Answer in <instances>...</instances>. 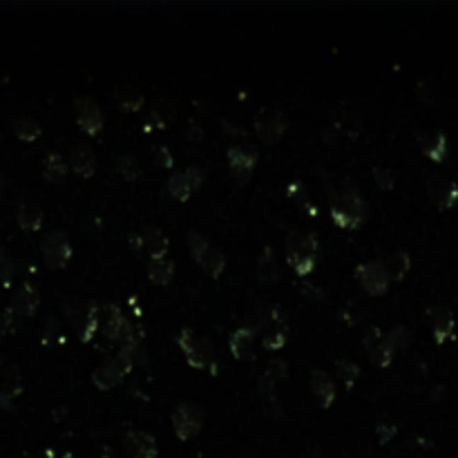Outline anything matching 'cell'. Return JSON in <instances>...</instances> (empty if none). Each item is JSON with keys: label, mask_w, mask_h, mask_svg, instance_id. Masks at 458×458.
I'll return each mask as SVG.
<instances>
[{"label": "cell", "mask_w": 458, "mask_h": 458, "mask_svg": "<svg viewBox=\"0 0 458 458\" xmlns=\"http://www.w3.org/2000/svg\"><path fill=\"white\" fill-rule=\"evenodd\" d=\"M40 307V293L32 282H25L23 286H18V291L13 293L11 299V311L21 318H34L36 311Z\"/></svg>", "instance_id": "ffe728a7"}, {"label": "cell", "mask_w": 458, "mask_h": 458, "mask_svg": "<svg viewBox=\"0 0 458 458\" xmlns=\"http://www.w3.org/2000/svg\"><path fill=\"white\" fill-rule=\"evenodd\" d=\"M427 316H429V324H432V331H434V340L436 345H445V342L454 340L456 333V320H454V313L450 307L445 304H432L427 309Z\"/></svg>", "instance_id": "4fadbf2b"}, {"label": "cell", "mask_w": 458, "mask_h": 458, "mask_svg": "<svg viewBox=\"0 0 458 458\" xmlns=\"http://www.w3.org/2000/svg\"><path fill=\"white\" fill-rule=\"evenodd\" d=\"M311 394H313V400H316V405L320 409H328L336 403V396H338L336 382L324 369L311 371Z\"/></svg>", "instance_id": "d6986e66"}, {"label": "cell", "mask_w": 458, "mask_h": 458, "mask_svg": "<svg viewBox=\"0 0 458 458\" xmlns=\"http://www.w3.org/2000/svg\"><path fill=\"white\" fill-rule=\"evenodd\" d=\"M299 286H302V293H304V295H309V297H313V299H322V302L326 299V295H324L320 289H316L313 284H299Z\"/></svg>", "instance_id": "f907efd6"}, {"label": "cell", "mask_w": 458, "mask_h": 458, "mask_svg": "<svg viewBox=\"0 0 458 458\" xmlns=\"http://www.w3.org/2000/svg\"><path fill=\"white\" fill-rule=\"evenodd\" d=\"M127 374H130V369H127L119 357H108L105 362H101L92 371V382L96 384V389L110 391L117 387V384H121Z\"/></svg>", "instance_id": "5bb4252c"}, {"label": "cell", "mask_w": 458, "mask_h": 458, "mask_svg": "<svg viewBox=\"0 0 458 458\" xmlns=\"http://www.w3.org/2000/svg\"><path fill=\"white\" fill-rule=\"evenodd\" d=\"M69 166L71 170L83 177V179H90L94 173H96V156H94V150L88 146V143H74L69 150Z\"/></svg>", "instance_id": "44dd1931"}, {"label": "cell", "mask_w": 458, "mask_h": 458, "mask_svg": "<svg viewBox=\"0 0 458 458\" xmlns=\"http://www.w3.org/2000/svg\"><path fill=\"white\" fill-rule=\"evenodd\" d=\"M103 324V304L101 302H88L85 304V318H83V324L79 328V338L81 342H92V338L96 336V331L101 328Z\"/></svg>", "instance_id": "cb8c5ba5"}, {"label": "cell", "mask_w": 458, "mask_h": 458, "mask_svg": "<svg viewBox=\"0 0 458 458\" xmlns=\"http://www.w3.org/2000/svg\"><path fill=\"white\" fill-rule=\"evenodd\" d=\"M427 195L440 210H450L458 204V183L447 181L442 175H429Z\"/></svg>", "instance_id": "9a60e30c"}, {"label": "cell", "mask_w": 458, "mask_h": 458, "mask_svg": "<svg viewBox=\"0 0 458 458\" xmlns=\"http://www.w3.org/2000/svg\"><path fill=\"white\" fill-rule=\"evenodd\" d=\"M336 371H338V378L345 384V389L351 391L353 384L357 382V376H360V365L353 362V360H347V357H340L336 362Z\"/></svg>", "instance_id": "e575fe53"}, {"label": "cell", "mask_w": 458, "mask_h": 458, "mask_svg": "<svg viewBox=\"0 0 458 458\" xmlns=\"http://www.w3.org/2000/svg\"><path fill=\"white\" fill-rule=\"evenodd\" d=\"M280 277H282V273H280L277 257H275L273 248L266 246L260 253V260H257V280L268 286V284H275Z\"/></svg>", "instance_id": "4316f807"}, {"label": "cell", "mask_w": 458, "mask_h": 458, "mask_svg": "<svg viewBox=\"0 0 458 458\" xmlns=\"http://www.w3.org/2000/svg\"><path fill=\"white\" fill-rule=\"evenodd\" d=\"M141 237H143V251L150 253V260H161V257L168 255V237L161 228L143 226Z\"/></svg>", "instance_id": "603a6c76"}, {"label": "cell", "mask_w": 458, "mask_h": 458, "mask_svg": "<svg viewBox=\"0 0 458 458\" xmlns=\"http://www.w3.org/2000/svg\"><path fill=\"white\" fill-rule=\"evenodd\" d=\"M152 154H154V164L159 166V168H166V170L175 168V154L170 152L168 146H156L152 150Z\"/></svg>", "instance_id": "7bdbcfd3"}, {"label": "cell", "mask_w": 458, "mask_h": 458, "mask_svg": "<svg viewBox=\"0 0 458 458\" xmlns=\"http://www.w3.org/2000/svg\"><path fill=\"white\" fill-rule=\"evenodd\" d=\"M257 326L255 324H244L235 328L228 338V349H231L235 360H255V338H257Z\"/></svg>", "instance_id": "e0dca14e"}, {"label": "cell", "mask_w": 458, "mask_h": 458, "mask_svg": "<svg viewBox=\"0 0 458 458\" xmlns=\"http://www.w3.org/2000/svg\"><path fill=\"white\" fill-rule=\"evenodd\" d=\"M127 241H130V248L139 255L143 251V237H141V231H134L130 233V237H127Z\"/></svg>", "instance_id": "816d5d0a"}, {"label": "cell", "mask_w": 458, "mask_h": 458, "mask_svg": "<svg viewBox=\"0 0 458 458\" xmlns=\"http://www.w3.org/2000/svg\"><path fill=\"white\" fill-rule=\"evenodd\" d=\"M185 241H188V248L193 260L204 268V273L210 275L212 280H219L226 270V255L219 246L210 244V241L199 233V231H188L185 235Z\"/></svg>", "instance_id": "3957f363"}, {"label": "cell", "mask_w": 458, "mask_h": 458, "mask_svg": "<svg viewBox=\"0 0 458 458\" xmlns=\"http://www.w3.org/2000/svg\"><path fill=\"white\" fill-rule=\"evenodd\" d=\"M384 340L389 342V347L394 351H405L411 345V331L405 324H394L387 333H384Z\"/></svg>", "instance_id": "d590c367"}, {"label": "cell", "mask_w": 458, "mask_h": 458, "mask_svg": "<svg viewBox=\"0 0 458 458\" xmlns=\"http://www.w3.org/2000/svg\"><path fill=\"white\" fill-rule=\"evenodd\" d=\"M23 394V374H21V367L7 362L0 371V396L16 400Z\"/></svg>", "instance_id": "d4e9b609"}, {"label": "cell", "mask_w": 458, "mask_h": 458, "mask_svg": "<svg viewBox=\"0 0 458 458\" xmlns=\"http://www.w3.org/2000/svg\"><path fill=\"white\" fill-rule=\"evenodd\" d=\"M416 92L418 96L423 98V101H434L436 98V81L434 79H429V76H423L418 79V85H416Z\"/></svg>", "instance_id": "ee69618b"}, {"label": "cell", "mask_w": 458, "mask_h": 458, "mask_svg": "<svg viewBox=\"0 0 458 458\" xmlns=\"http://www.w3.org/2000/svg\"><path fill=\"white\" fill-rule=\"evenodd\" d=\"M328 210H331V222L340 231H357L369 219L365 197L351 181H342L336 190L328 193Z\"/></svg>", "instance_id": "6da1fadb"}, {"label": "cell", "mask_w": 458, "mask_h": 458, "mask_svg": "<svg viewBox=\"0 0 458 458\" xmlns=\"http://www.w3.org/2000/svg\"><path fill=\"white\" fill-rule=\"evenodd\" d=\"M148 280L156 286H168L175 277V262L168 260V257H161V260H150L148 262Z\"/></svg>", "instance_id": "83f0119b"}, {"label": "cell", "mask_w": 458, "mask_h": 458, "mask_svg": "<svg viewBox=\"0 0 458 458\" xmlns=\"http://www.w3.org/2000/svg\"><path fill=\"white\" fill-rule=\"evenodd\" d=\"M16 331V313L9 307L0 311V336H7Z\"/></svg>", "instance_id": "f6af8a7d"}, {"label": "cell", "mask_w": 458, "mask_h": 458, "mask_svg": "<svg viewBox=\"0 0 458 458\" xmlns=\"http://www.w3.org/2000/svg\"><path fill=\"white\" fill-rule=\"evenodd\" d=\"M7 188V179H5V175L0 173V190H5Z\"/></svg>", "instance_id": "db71d44e"}, {"label": "cell", "mask_w": 458, "mask_h": 458, "mask_svg": "<svg viewBox=\"0 0 458 458\" xmlns=\"http://www.w3.org/2000/svg\"><path fill=\"white\" fill-rule=\"evenodd\" d=\"M61 307H63V313H65L67 322L79 331L81 324H83V318H85V307L79 302V299H74V297H63V304Z\"/></svg>", "instance_id": "74e56055"}, {"label": "cell", "mask_w": 458, "mask_h": 458, "mask_svg": "<svg viewBox=\"0 0 458 458\" xmlns=\"http://www.w3.org/2000/svg\"><path fill=\"white\" fill-rule=\"evenodd\" d=\"M183 173L188 175L190 183L195 185V190H197V188H202L204 181H206V170H204L202 166H190V168H185Z\"/></svg>", "instance_id": "bcb514c9"}, {"label": "cell", "mask_w": 458, "mask_h": 458, "mask_svg": "<svg viewBox=\"0 0 458 458\" xmlns=\"http://www.w3.org/2000/svg\"><path fill=\"white\" fill-rule=\"evenodd\" d=\"M374 179L380 190H391L396 185V177L387 166H374Z\"/></svg>", "instance_id": "b9f144b4"}, {"label": "cell", "mask_w": 458, "mask_h": 458, "mask_svg": "<svg viewBox=\"0 0 458 458\" xmlns=\"http://www.w3.org/2000/svg\"><path fill=\"white\" fill-rule=\"evenodd\" d=\"M175 119V108H173V103H168V101H159V103H154V108L150 110V114H148V119H146V127L143 130L146 132H150V130H154V127H168V123Z\"/></svg>", "instance_id": "1f68e13d"}, {"label": "cell", "mask_w": 458, "mask_h": 458, "mask_svg": "<svg viewBox=\"0 0 458 458\" xmlns=\"http://www.w3.org/2000/svg\"><path fill=\"white\" fill-rule=\"evenodd\" d=\"M355 280L362 286L365 293L374 295V297H380L389 291V275H387V270H384L382 260L362 262L355 268Z\"/></svg>", "instance_id": "9c48e42d"}, {"label": "cell", "mask_w": 458, "mask_h": 458, "mask_svg": "<svg viewBox=\"0 0 458 458\" xmlns=\"http://www.w3.org/2000/svg\"><path fill=\"white\" fill-rule=\"evenodd\" d=\"M362 347H365L367 355L371 357V362H374L376 367L384 369V367H389L394 362L396 351L389 347V342L384 340V336H382V331H380L378 326L367 328L365 340H362Z\"/></svg>", "instance_id": "7c38bea8"}, {"label": "cell", "mask_w": 458, "mask_h": 458, "mask_svg": "<svg viewBox=\"0 0 458 458\" xmlns=\"http://www.w3.org/2000/svg\"><path fill=\"white\" fill-rule=\"evenodd\" d=\"M54 336H56V316H50L45 328H42V333H40V342H42V345H50V342L54 340Z\"/></svg>", "instance_id": "7dc6e473"}, {"label": "cell", "mask_w": 458, "mask_h": 458, "mask_svg": "<svg viewBox=\"0 0 458 458\" xmlns=\"http://www.w3.org/2000/svg\"><path fill=\"white\" fill-rule=\"evenodd\" d=\"M286 195H289L293 202L299 206V210L309 212V217H318V208H316V204L311 202L309 190H307V185L302 183V179H291L289 183H286Z\"/></svg>", "instance_id": "4dcf8cb0"}, {"label": "cell", "mask_w": 458, "mask_h": 458, "mask_svg": "<svg viewBox=\"0 0 458 458\" xmlns=\"http://www.w3.org/2000/svg\"><path fill=\"white\" fill-rule=\"evenodd\" d=\"M117 170L121 173V177L127 179V181H137L143 175L141 161L137 159L134 154H121V156H117Z\"/></svg>", "instance_id": "8d00e7d4"}, {"label": "cell", "mask_w": 458, "mask_h": 458, "mask_svg": "<svg viewBox=\"0 0 458 458\" xmlns=\"http://www.w3.org/2000/svg\"><path fill=\"white\" fill-rule=\"evenodd\" d=\"M382 264H384V270H387V275H389V282L391 280L400 282V280H405V275L411 268V255L407 251H396Z\"/></svg>", "instance_id": "f546056e"}, {"label": "cell", "mask_w": 458, "mask_h": 458, "mask_svg": "<svg viewBox=\"0 0 458 458\" xmlns=\"http://www.w3.org/2000/svg\"><path fill=\"white\" fill-rule=\"evenodd\" d=\"M257 148L248 141H237L231 143L226 150V159H228V170L231 175L239 181V183H246L253 175V170L257 166Z\"/></svg>", "instance_id": "8992f818"}, {"label": "cell", "mask_w": 458, "mask_h": 458, "mask_svg": "<svg viewBox=\"0 0 458 458\" xmlns=\"http://www.w3.org/2000/svg\"><path fill=\"white\" fill-rule=\"evenodd\" d=\"M11 127H13V134H16V139L25 141V143H34L42 134V125L32 117H18L16 121H13Z\"/></svg>", "instance_id": "836d02e7"}, {"label": "cell", "mask_w": 458, "mask_h": 458, "mask_svg": "<svg viewBox=\"0 0 458 458\" xmlns=\"http://www.w3.org/2000/svg\"><path fill=\"white\" fill-rule=\"evenodd\" d=\"M416 143H418L420 152L427 156V159H432L436 164L447 159V152H450L447 137L442 134L440 130H418L416 132Z\"/></svg>", "instance_id": "ac0fdd59"}, {"label": "cell", "mask_w": 458, "mask_h": 458, "mask_svg": "<svg viewBox=\"0 0 458 458\" xmlns=\"http://www.w3.org/2000/svg\"><path fill=\"white\" fill-rule=\"evenodd\" d=\"M7 262H9V257H7V253H5V248H3V246H0V268H3V266H5Z\"/></svg>", "instance_id": "f5cc1de1"}, {"label": "cell", "mask_w": 458, "mask_h": 458, "mask_svg": "<svg viewBox=\"0 0 458 458\" xmlns=\"http://www.w3.org/2000/svg\"><path fill=\"white\" fill-rule=\"evenodd\" d=\"M284 251L286 262L295 270L297 277H307L318 268L322 246L320 239L313 231H302V228H289L284 235Z\"/></svg>", "instance_id": "7a4b0ae2"}, {"label": "cell", "mask_w": 458, "mask_h": 458, "mask_svg": "<svg viewBox=\"0 0 458 458\" xmlns=\"http://www.w3.org/2000/svg\"><path fill=\"white\" fill-rule=\"evenodd\" d=\"M173 427H175V434L179 440H193L199 436V432L204 429V420H206V413L204 409L199 407L197 403H190V400H185V403H179L173 411Z\"/></svg>", "instance_id": "5b68a950"}, {"label": "cell", "mask_w": 458, "mask_h": 458, "mask_svg": "<svg viewBox=\"0 0 458 458\" xmlns=\"http://www.w3.org/2000/svg\"><path fill=\"white\" fill-rule=\"evenodd\" d=\"M42 177L50 183H61L67 177V161L61 152H47L42 159Z\"/></svg>", "instance_id": "f1b7e54d"}, {"label": "cell", "mask_w": 458, "mask_h": 458, "mask_svg": "<svg viewBox=\"0 0 458 458\" xmlns=\"http://www.w3.org/2000/svg\"><path fill=\"white\" fill-rule=\"evenodd\" d=\"M76 123L88 137H98L105 125V112L92 96H76Z\"/></svg>", "instance_id": "30bf717a"}, {"label": "cell", "mask_w": 458, "mask_h": 458, "mask_svg": "<svg viewBox=\"0 0 458 458\" xmlns=\"http://www.w3.org/2000/svg\"><path fill=\"white\" fill-rule=\"evenodd\" d=\"M16 222L25 233H36L42 226V208L30 199H21L16 206Z\"/></svg>", "instance_id": "7402d4cb"}, {"label": "cell", "mask_w": 458, "mask_h": 458, "mask_svg": "<svg viewBox=\"0 0 458 458\" xmlns=\"http://www.w3.org/2000/svg\"><path fill=\"white\" fill-rule=\"evenodd\" d=\"M177 345L185 355V362L193 369H208L214 365V347L208 338L197 336L190 326H183L177 333Z\"/></svg>", "instance_id": "277c9868"}, {"label": "cell", "mask_w": 458, "mask_h": 458, "mask_svg": "<svg viewBox=\"0 0 458 458\" xmlns=\"http://www.w3.org/2000/svg\"><path fill=\"white\" fill-rule=\"evenodd\" d=\"M396 432H398V425L391 418H380L376 423V434H378L380 445H387V442L396 436Z\"/></svg>", "instance_id": "ab89813d"}, {"label": "cell", "mask_w": 458, "mask_h": 458, "mask_svg": "<svg viewBox=\"0 0 458 458\" xmlns=\"http://www.w3.org/2000/svg\"><path fill=\"white\" fill-rule=\"evenodd\" d=\"M123 450L127 458H159V445L156 438L141 429H132L123 438Z\"/></svg>", "instance_id": "2e32d148"}, {"label": "cell", "mask_w": 458, "mask_h": 458, "mask_svg": "<svg viewBox=\"0 0 458 458\" xmlns=\"http://www.w3.org/2000/svg\"><path fill=\"white\" fill-rule=\"evenodd\" d=\"M257 387H260V391H264L266 396H273V394H275V387H277V382H273L266 374H262L260 380H257Z\"/></svg>", "instance_id": "c3c4849f"}, {"label": "cell", "mask_w": 458, "mask_h": 458, "mask_svg": "<svg viewBox=\"0 0 458 458\" xmlns=\"http://www.w3.org/2000/svg\"><path fill=\"white\" fill-rule=\"evenodd\" d=\"M166 188H168L170 197L177 199V202H188V199L193 197V193H195V185L190 183L188 175H185L183 170H181V173H173L168 177Z\"/></svg>", "instance_id": "d6a6232c"}, {"label": "cell", "mask_w": 458, "mask_h": 458, "mask_svg": "<svg viewBox=\"0 0 458 458\" xmlns=\"http://www.w3.org/2000/svg\"><path fill=\"white\" fill-rule=\"evenodd\" d=\"M40 253H42V260H45L47 268L63 270L71 260V244H69L67 233L63 231L47 233L40 241Z\"/></svg>", "instance_id": "52a82bcc"}, {"label": "cell", "mask_w": 458, "mask_h": 458, "mask_svg": "<svg viewBox=\"0 0 458 458\" xmlns=\"http://www.w3.org/2000/svg\"><path fill=\"white\" fill-rule=\"evenodd\" d=\"M117 103L123 112H139L143 108V94L137 90H121L117 96Z\"/></svg>", "instance_id": "f35d334b"}, {"label": "cell", "mask_w": 458, "mask_h": 458, "mask_svg": "<svg viewBox=\"0 0 458 458\" xmlns=\"http://www.w3.org/2000/svg\"><path fill=\"white\" fill-rule=\"evenodd\" d=\"M188 139H190L193 143H197V141L204 139V127H202V123H199V121H190V123H188Z\"/></svg>", "instance_id": "681fc988"}, {"label": "cell", "mask_w": 458, "mask_h": 458, "mask_svg": "<svg viewBox=\"0 0 458 458\" xmlns=\"http://www.w3.org/2000/svg\"><path fill=\"white\" fill-rule=\"evenodd\" d=\"M103 333L110 342H127L137 336L134 324L127 320L125 313L117 304H103Z\"/></svg>", "instance_id": "8fae6325"}, {"label": "cell", "mask_w": 458, "mask_h": 458, "mask_svg": "<svg viewBox=\"0 0 458 458\" xmlns=\"http://www.w3.org/2000/svg\"><path fill=\"white\" fill-rule=\"evenodd\" d=\"M119 360L127 367V369H134V367H141V365H146L148 362V351L146 347H143V342L139 336H134L132 340H127L121 345L119 353H117Z\"/></svg>", "instance_id": "484cf974"}, {"label": "cell", "mask_w": 458, "mask_h": 458, "mask_svg": "<svg viewBox=\"0 0 458 458\" xmlns=\"http://www.w3.org/2000/svg\"><path fill=\"white\" fill-rule=\"evenodd\" d=\"M253 127H255L257 137H260L266 146H275V143H280V139L284 137L286 127H289V121H286V117L280 110L262 108L255 114Z\"/></svg>", "instance_id": "ba28073f"}, {"label": "cell", "mask_w": 458, "mask_h": 458, "mask_svg": "<svg viewBox=\"0 0 458 458\" xmlns=\"http://www.w3.org/2000/svg\"><path fill=\"white\" fill-rule=\"evenodd\" d=\"M264 374L273 380V382H280V380H286L289 378V365H286L284 360H280V357H273V360L268 362L266 371Z\"/></svg>", "instance_id": "60d3db41"}]
</instances>
